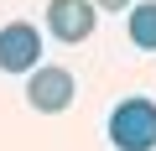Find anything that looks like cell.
<instances>
[{"label": "cell", "instance_id": "3", "mask_svg": "<svg viewBox=\"0 0 156 151\" xmlns=\"http://www.w3.org/2000/svg\"><path fill=\"white\" fill-rule=\"evenodd\" d=\"M0 68L5 73H37L42 68V31L31 21L0 26Z\"/></svg>", "mask_w": 156, "mask_h": 151}, {"label": "cell", "instance_id": "5", "mask_svg": "<svg viewBox=\"0 0 156 151\" xmlns=\"http://www.w3.org/2000/svg\"><path fill=\"white\" fill-rule=\"evenodd\" d=\"M130 42L156 52V0H135L130 5Z\"/></svg>", "mask_w": 156, "mask_h": 151}, {"label": "cell", "instance_id": "1", "mask_svg": "<svg viewBox=\"0 0 156 151\" xmlns=\"http://www.w3.org/2000/svg\"><path fill=\"white\" fill-rule=\"evenodd\" d=\"M109 141H115V151H151L156 146V104L151 99H125V104H115V115H109Z\"/></svg>", "mask_w": 156, "mask_h": 151}, {"label": "cell", "instance_id": "6", "mask_svg": "<svg viewBox=\"0 0 156 151\" xmlns=\"http://www.w3.org/2000/svg\"><path fill=\"white\" fill-rule=\"evenodd\" d=\"M135 0H94V11H130Z\"/></svg>", "mask_w": 156, "mask_h": 151}, {"label": "cell", "instance_id": "2", "mask_svg": "<svg viewBox=\"0 0 156 151\" xmlns=\"http://www.w3.org/2000/svg\"><path fill=\"white\" fill-rule=\"evenodd\" d=\"M73 94H78L73 73H68V68H57V63L37 68L31 78H26V104H31V110H42V115H62V110L73 104Z\"/></svg>", "mask_w": 156, "mask_h": 151}, {"label": "cell", "instance_id": "4", "mask_svg": "<svg viewBox=\"0 0 156 151\" xmlns=\"http://www.w3.org/2000/svg\"><path fill=\"white\" fill-rule=\"evenodd\" d=\"M99 26V11H94V0H47V31L57 42H89Z\"/></svg>", "mask_w": 156, "mask_h": 151}]
</instances>
